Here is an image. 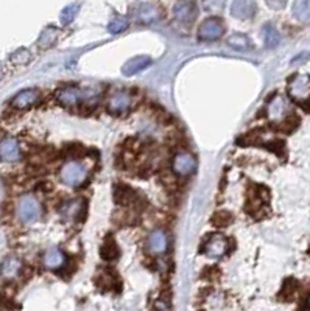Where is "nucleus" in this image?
<instances>
[{"instance_id":"obj_1","label":"nucleus","mask_w":310,"mask_h":311,"mask_svg":"<svg viewBox=\"0 0 310 311\" xmlns=\"http://www.w3.org/2000/svg\"><path fill=\"white\" fill-rule=\"evenodd\" d=\"M100 94V89H90V87H61L57 92V98L63 106L74 107L80 104L81 101H86L89 98H95Z\"/></svg>"},{"instance_id":"obj_2","label":"nucleus","mask_w":310,"mask_h":311,"mask_svg":"<svg viewBox=\"0 0 310 311\" xmlns=\"http://www.w3.org/2000/svg\"><path fill=\"white\" fill-rule=\"evenodd\" d=\"M16 213L17 218L25 224H33L36 223L42 215V206L38 201V198L33 195H24L17 201L16 206Z\"/></svg>"},{"instance_id":"obj_3","label":"nucleus","mask_w":310,"mask_h":311,"mask_svg":"<svg viewBox=\"0 0 310 311\" xmlns=\"http://www.w3.org/2000/svg\"><path fill=\"white\" fill-rule=\"evenodd\" d=\"M60 177L69 187H80L87 179V170L78 162H66L60 170Z\"/></svg>"},{"instance_id":"obj_4","label":"nucleus","mask_w":310,"mask_h":311,"mask_svg":"<svg viewBox=\"0 0 310 311\" xmlns=\"http://www.w3.org/2000/svg\"><path fill=\"white\" fill-rule=\"evenodd\" d=\"M225 33V24L218 17H209L198 28V36L203 41H215Z\"/></svg>"},{"instance_id":"obj_5","label":"nucleus","mask_w":310,"mask_h":311,"mask_svg":"<svg viewBox=\"0 0 310 311\" xmlns=\"http://www.w3.org/2000/svg\"><path fill=\"white\" fill-rule=\"evenodd\" d=\"M196 168V159L193 154L182 151L173 157V171L179 176H189Z\"/></svg>"},{"instance_id":"obj_6","label":"nucleus","mask_w":310,"mask_h":311,"mask_svg":"<svg viewBox=\"0 0 310 311\" xmlns=\"http://www.w3.org/2000/svg\"><path fill=\"white\" fill-rule=\"evenodd\" d=\"M21 159V146L14 137H5L0 140V160L17 162Z\"/></svg>"},{"instance_id":"obj_7","label":"nucleus","mask_w":310,"mask_h":311,"mask_svg":"<svg viewBox=\"0 0 310 311\" xmlns=\"http://www.w3.org/2000/svg\"><path fill=\"white\" fill-rule=\"evenodd\" d=\"M228 251V240L220 233H214L204 246V254L211 259H220Z\"/></svg>"},{"instance_id":"obj_8","label":"nucleus","mask_w":310,"mask_h":311,"mask_svg":"<svg viewBox=\"0 0 310 311\" xmlns=\"http://www.w3.org/2000/svg\"><path fill=\"white\" fill-rule=\"evenodd\" d=\"M173 13L178 22L190 25L196 19V5L193 2H176Z\"/></svg>"},{"instance_id":"obj_9","label":"nucleus","mask_w":310,"mask_h":311,"mask_svg":"<svg viewBox=\"0 0 310 311\" xmlns=\"http://www.w3.org/2000/svg\"><path fill=\"white\" fill-rule=\"evenodd\" d=\"M131 95L128 92H125V90H116L114 94L109 95L108 98V107H109V111L111 112H125L126 109H128L131 106Z\"/></svg>"},{"instance_id":"obj_10","label":"nucleus","mask_w":310,"mask_h":311,"mask_svg":"<svg viewBox=\"0 0 310 311\" xmlns=\"http://www.w3.org/2000/svg\"><path fill=\"white\" fill-rule=\"evenodd\" d=\"M134 13H136V19L142 24H151V22H156L159 19V8L150 2H142V4H137L136 8H134Z\"/></svg>"},{"instance_id":"obj_11","label":"nucleus","mask_w":310,"mask_h":311,"mask_svg":"<svg viewBox=\"0 0 310 311\" xmlns=\"http://www.w3.org/2000/svg\"><path fill=\"white\" fill-rule=\"evenodd\" d=\"M39 101V92L36 89H25V90H21L19 94H17L13 101H11V106L17 111H22V109H27L33 104H36Z\"/></svg>"},{"instance_id":"obj_12","label":"nucleus","mask_w":310,"mask_h":311,"mask_svg":"<svg viewBox=\"0 0 310 311\" xmlns=\"http://www.w3.org/2000/svg\"><path fill=\"white\" fill-rule=\"evenodd\" d=\"M290 94L296 100H305L310 97V77L298 75L290 83Z\"/></svg>"},{"instance_id":"obj_13","label":"nucleus","mask_w":310,"mask_h":311,"mask_svg":"<svg viewBox=\"0 0 310 311\" xmlns=\"http://www.w3.org/2000/svg\"><path fill=\"white\" fill-rule=\"evenodd\" d=\"M167 246H169V238H167V233L164 230H154L148 235L147 247L151 254L161 255L167 251Z\"/></svg>"},{"instance_id":"obj_14","label":"nucleus","mask_w":310,"mask_h":311,"mask_svg":"<svg viewBox=\"0 0 310 311\" xmlns=\"http://www.w3.org/2000/svg\"><path fill=\"white\" fill-rule=\"evenodd\" d=\"M256 11V4L251 0H235L231 4V14L237 19H249Z\"/></svg>"},{"instance_id":"obj_15","label":"nucleus","mask_w":310,"mask_h":311,"mask_svg":"<svg viewBox=\"0 0 310 311\" xmlns=\"http://www.w3.org/2000/svg\"><path fill=\"white\" fill-rule=\"evenodd\" d=\"M42 263L45 268L48 269H60L64 263H66V257L61 249L58 247H50L45 251L44 257H42Z\"/></svg>"},{"instance_id":"obj_16","label":"nucleus","mask_w":310,"mask_h":311,"mask_svg":"<svg viewBox=\"0 0 310 311\" xmlns=\"http://www.w3.org/2000/svg\"><path fill=\"white\" fill-rule=\"evenodd\" d=\"M21 269H22V263H21V260L17 259V257H14V255H10V257H7L2 262V265H0V274H2L5 279L16 277L17 274L21 272Z\"/></svg>"},{"instance_id":"obj_17","label":"nucleus","mask_w":310,"mask_h":311,"mask_svg":"<svg viewBox=\"0 0 310 311\" xmlns=\"http://www.w3.org/2000/svg\"><path fill=\"white\" fill-rule=\"evenodd\" d=\"M150 64H151V59L148 56H136L123 66L122 72L126 77H130V75H134V73H139L143 69H147Z\"/></svg>"},{"instance_id":"obj_18","label":"nucleus","mask_w":310,"mask_h":311,"mask_svg":"<svg viewBox=\"0 0 310 311\" xmlns=\"http://www.w3.org/2000/svg\"><path fill=\"white\" fill-rule=\"evenodd\" d=\"M287 111V103L284 100V97H275L271 100L270 106H268V115L271 120H279L285 115Z\"/></svg>"},{"instance_id":"obj_19","label":"nucleus","mask_w":310,"mask_h":311,"mask_svg":"<svg viewBox=\"0 0 310 311\" xmlns=\"http://www.w3.org/2000/svg\"><path fill=\"white\" fill-rule=\"evenodd\" d=\"M83 206L84 203L81 199H75V201H70V203H67L66 206L61 207V213L69 218V219H75L81 215V210H83Z\"/></svg>"},{"instance_id":"obj_20","label":"nucleus","mask_w":310,"mask_h":311,"mask_svg":"<svg viewBox=\"0 0 310 311\" xmlns=\"http://www.w3.org/2000/svg\"><path fill=\"white\" fill-rule=\"evenodd\" d=\"M264 39H265V45L268 47V48H275V47H278L279 45V42H281V36H279V31L273 27L271 24H267L265 27H264Z\"/></svg>"},{"instance_id":"obj_21","label":"nucleus","mask_w":310,"mask_h":311,"mask_svg":"<svg viewBox=\"0 0 310 311\" xmlns=\"http://www.w3.org/2000/svg\"><path fill=\"white\" fill-rule=\"evenodd\" d=\"M228 44L235 48V50H249L251 48V41L248 39V36L242 33H234L228 38Z\"/></svg>"},{"instance_id":"obj_22","label":"nucleus","mask_w":310,"mask_h":311,"mask_svg":"<svg viewBox=\"0 0 310 311\" xmlns=\"http://www.w3.org/2000/svg\"><path fill=\"white\" fill-rule=\"evenodd\" d=\"M58 30L57 28H53V27H48V28H45L44 31H42V34H41V38H39V47L41 48H48V47H51L55 42H57V39H58Z\"/></svg>"},{"instance_id":"obj_23","label":"nucleus","mask_w":310,"mask_h":311,"mask_svg":"<svg viewBox=\"0 0 310 311\" xmlns=\"http://www.w3.org/2000/svg\"><path fill=\"white\" fill-rule=\"evenodd\" d=\"M293 16L301 22L310 21V2H295L293 4Z\"/></svg>"},{"instance_id":"obj_24","label":"nucleus","mask_w":310,"mask_h":311,"mask_svg":"<svg viewBox=\"0 0 310 311\" xmlns=\"http://www.w3.org/2000/svg\"><path fill=\"white\" fill-rule=\"evenodd\" d=\"M78 8H80L78 4H72V5L66 7V8L61 11V24H63V25H69L72 21H74L77 13H78Z\"/></svg>"},{"instance_id":"obj_25","label":"nucleus","mask_w":310,"mask_h":311,"mask_svg":"<svg viewBox=\"0 0 310 311\" xmlns=\"http://www.w3.org/2000/svg\"><path fill=\"white\" fill-rule=\"evenodd\" d=\"M101 257L106 259V260H114V259L119 257V249H117V246L113 240L101 247Z\"/></svg>"},{"instance_id":"obj_26","label":"nucleus","mask_w":310,"mask_h":311,"mask_svg":"<svg viewBox=\"0 0 310 311\" xmlns=\"http://www.w3.org/2000/svg\"><path fill=\"white\" fill-rule=\"evenodd\" d=\"M14 64H27L31 59V53L27 48H19L17 51H14L10 58Z\"/></svg>"},{"instance_id":"obj_27","label":"nucleus","mask_w":310,"mask_h":311,"mask_svg":"<svg viewBox=\"0 0 310 311\" xmlns=\"http://www.w3.org/2000/svg\"><path fill=\"white\" fill-rule=\"evenodd\" d=\"M128 28V19L126 17H116L111 21V24L108 25V30L111 33H122Z\"/></svg>"},{"instance_id":"obj_28","label":"nucleus","mask_w":310,"mask_h":311,"mask_svg":"<svg viewBox=\"0 0 310 311\" xmlns=\"http://www.w3.org/2000/svg\"><path fill=\"white\" fill-rule=\"evenodd\" d=\"M231 219H232V216L228 212H218L214 216V224H217V226H228L231 223Z\"/></svg>"},{"instance_id":"obj_29","label":"nucleus","mask_w":310,"mask_h":311,"mask_svg":"<svg viewBox=\"0 0 310 311\" xmlns=\"http://www.w3.org/2000/svg\"><path fill=\"white\" fill-rule=\"evenodd\" d=\"M154 311H172L170 306L167 305V302H164V300H158L154 303Z\"/></svg>"},{"instance_id":"obj_30","label":"nucleus","mask_w":310,"mask_h":311,"mask_svg":"<svg viewBox=\"0 0 310 311\" xmlns=\"http://www.w3.org/2000/svg\"><path fill=\"white\" fill-rule=\"evenodd\" d=\"M268 7H273V8H282L285 7V2H267Z\"/></svg>"},{"instance_id":"obj_31","label":"nucleus","mask_w":310,"mask_h":311,"mask_svg":"<svg viewBox=\"0 0 310 311\" xmlns=\"http://www.w3.org/2000/svg\"><path fill=\"white\" fill-rule=\"evenodd\" d=\"M4 77V70L2 69H0V78H2Z\"/></svg>"},{"instance_id":"obj_32","label":"nucleus","mask_w":310,"mask_h":311,"mask_svg":"<svg viewBox=\"0 0 310 311\" xmlns=\"http://www.w3.org/2000/svg\"><path fill=\"white\" fill-rule=\"evenodd\" d=\"M308 303H310V299H308Z\"/></svg>"}]
</instances>
